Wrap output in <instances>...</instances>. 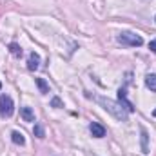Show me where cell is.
<instances>
[{
	"instance_id": "obj_3",
	"label": "cell",
	"mask_w": 156,
	"mask_h": 156,
	"mask_svg": "<svg viewBox=\"0 0 156 156\" xmlns=\"http://www.w3.org/2000/svg\"><path fill=\"white\" fill-rule=\"evenodd\" d=\"M15 111V105H13V98L7 96V94H2L0 96V116L9 118Z\"/></svg>"
},
{
	"instance_id": "obj_12",
	"label": "cell",
	"mask_w": 156,
	"mask_h": 156,
	"mask_svg": "<svg viewBox=\"0 0 156 156\" xmlns=\"http://www.w3.org/2000/svg\"><path fill=\"white\" fill-rule=\"evenodd\" d=\"M9 51H11V55L13 56H22V47L18 45V44H9Z\"/></svg>"
},
{
	"instance_id": "obj_11",
	"label": "cell",
	"mask_w": 156,
	"mask_h": 156,
	"mask_svg": "<svg viewBox=\"0 0 156 156\" xmlns=\"http://www.w3.org/2000/svg\"><path fill=\"white\" fill-rule=\"evenodd\" d=\"M35 82H37V85H38V89H40L42 94H47V93H49V85H47V82H45L44 78H37Z\"/></svg>"
},
{
	"instance_id": "obj_9",
	"label": "cell",
	"mask_w": 156,
	"mask_h": 156,
	"mask_svg": "<svg viewBox=\"0 0 156 156\" xmlns=\"http://www.w3.org/2000/svg\"><path fill=\"white\" fill-rule=\"evenodd\" d=\"M145 85H147V89H151L153 93H156V75L154 73H149L145 76Z\"/></svg>"
},
{
	"instance_id": "obj_16",
	"label": "cell",
	"mask_w": 156,
	"mask_h": 156,
	"mask_svg": "<svg viewBox=\"0 0 156 156\" xmlns=\"http://www.w3.org/2000/svg\"><path fill=\"white\" fill-rule=\"evenodd\" d=\"M153 116H154V118H156V109H154V111H153Z\"/></svg>"
},
{
	"instance_id": "obj_13",
	"label": "cell",
	"mask_w": 156,
	"mask_h": 156,
	"mask_svg": "<svg viewBox=\"0 0 156 156\" xmlns=\"http://www.w3.org/2000/svg\"><path fill=\"white\" fill-rule=\"evenodd\" d=\"M33 133H35V136H37V138H44V136H45V133H44V127H42L40 123H37V125H35Z\"/></svg>"
},
{
	"instance_id": "obj_17",
	"label": "cell",
	"mask_w": 156,
	"mask_h": 156,
	"mask_svg": "<svg viewBox=\"0 0 156 156\" xmlns=\"http://www.w3.org/2000/svg\"><path fill=\"white\" fill-rule=\"evenodd\" d=\"M0 89H2V82H0Z\"/></svg>"
},
{
	"instance_id": "obj_7",
	"label": "cell",
	"mask_w": 156,
	"mask_h": 156,
	"mask_svg": "<svg viewBox=\"0 0 156 156\" xmlns=\"http://www.w3.org/2000/svg\"><path fill=\"white\" fill-rule=\"evenodd\" d=\"M27 67L31 69V71H35V69H38L40 67V55L38 53H31L29 55V58H27Z\"/></svg>"
},
{
	"instance_id": "obj_10",
	"label": "cell",
	"mask_w": 156,
	"mask_h": 156,
	"mask_svg": "<svg viewBox=\"0 0 156 156\" xmlns=\"http://www.w3.org/2000/svg\"><path fill=\"white\" fill-rule=\"evenodd\" d=\"M11 140H13V144H16V145H24V144H26L24 134L18 133V131H13V133H11Z\"/></svg>"
},
{
	"instance_id": "obj_6",
	"label": "cell",
	"mask_w": 156,
	"mask_h": 156,
	"mask_svg": "<svg viewBox=\"0 0 156 156\" xmlns=\"http://www.w3.org/2000/svg\"><path fill=\"white\" fill-rule=\"evenodd\" d=\"M118 100H120V104H122V105H123V107H125V109H127L129 113H133V111H134V107H133V104H131V102L127 100V94H125V89H120V91H118Z\"/></svg>"
},
{
	"instance_id": "obj_18",
	"label": "cell",
	"mask_w": 156,
	"mask_h": 156,
	"mask_svg": "<svg viewBox=\"0 0 156 156\" xmlns=\"http://www.w3.org/2000/svg\"><path fill=\"white\" fill-rule=\"evenodd\" d=\"M154 22H156V16H154Z\"/></svg>"
},
{
	"instance_id": "obj_14",
	"label": "cell",
	"mask_w": 156,
	"mask_h": 156,
	"mask_svg": "<svg viewBox=\"0 0 156 156\" xmlns=\"http://www.w3.org/2000/svg\"><path fill=\"white\" fill-rule=\"evenodd\" d=\"M51 105H53V107H56V109H60V107H64V104H62V100H60L58 96H55V98L51 100Z\"/></svg>"
},
{
	"instance_id": "obj_1",
	"label": "cell",
	"mask_w": 156,
	"mask_h": 156,
	"mask_svg": "<svg viewBox=\"0 0 156 156\" xmlns=\"http://www.w3.org/2000/svg\"><path fill=\"white\" fill-rule=\"evenodd\" d=\"M94 100L111 115L113 118H116L118 122H127V118H129V111L120 104V102H115V100H111V98H105V96H94Z\"/></svg>"
},
{
	"instance_id": "obj_5",
	"label": "cell",
	"mask_w": 156,
	"mask_h": 156,
	"mask_svg": "<svg viewBox=\"0 0 156 156\" xmlns=\"http://www.w3.org/2000/svg\"><path fill=\"white\" fill-rule=\"evenodd\" d=\"M140 142H142V153L147 154L149 153V134H147V129L145 127H140Z\"/></svg>"
},
{
	"instance_id": "obj_15",
	"label": "cell",
	"mask_w": 156,
	"mask_h": 156,
	"mask_svg": "<svg viewBox=\"0 0 156 156\" xmlns=\"http://www.w3.org/2000/svg\"><path fill=\"white\" fill-rule=\"evenodd\" d=\"M149 49L156 55V40H151V42H149Z\"/></svg>"
},
{
	"instance_id": "obj_4",
	"label": "cell",
	"mask_w": 156,
	"mask_h": 156,
	"mask_svg": "<svg viewBox=\"0 0 156 156\" xmlns=\"http://www.w3.org/2000/svg\"><path fill=\"white\" fill-rule=\"evenodd\" d=\"M89 131H91V134H93L94 138H104V136H105L104 125H100V123H96V122H93V123L89 125Z\"/></svg>"
},
{
	"instance_id": "obj_8",
	"label": "cell",
	"mask_w": 156,
	"mask_h": 156,
	"mask_svg": "<svg viewBox=\"0 0 156 156\" xmlns=\"http://www.w3.org/2000/svg\"><path fill=\"white\" fill-rule=\"evenodd\" d=\"M20 115H22V118L26 122H35V113H33L31 107H22L20 109Z\"/></svg>"
},
{
	"instance_id": "obj_2",
	"label": "cell",
	"mask_w": 156,
	"mask_h": 156,
	"mask_svg": "<svg viewBox=\"0 0 156 156\" xmlns=\"http://www.w3.org/2000/svg\"><path fill=\"white\" fill-rule=\"evenodd\" d=\"M116 40L120 42V44H123V45H131V47H140V45L144 44V38H142L140 35H136V33H129V31L120 33Z\"/></svg>"
}]
</instances>
